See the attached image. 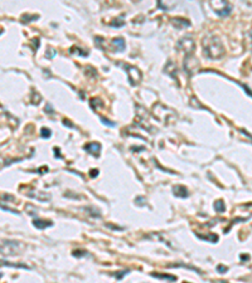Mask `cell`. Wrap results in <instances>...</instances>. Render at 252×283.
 <instances>
[{"instance_id": "obj_1", "label": "cell", "mask_w": 252, "mask_h": 283, "mask_svg": "<svg viewBox=\"0 0 252 283\" xmlns=\"http://www.w3.org/2000/svg\"><path fill=\"white\" fill-rule=\"evenodd\" d=\"M126 69V73H127V78H129L130 83L131 84H137L141 79V73L140 71L137 69L136 67H132V65H124Z\"/></svg>"}, {"instance_id": "obj_2", "label": "cell", "mask_w": 252, "mask_h": 283, "mask_svg": "<svg viewBox=\"0 0 252 283\" xmlns=\"http://www.w3.org/2000/svg\"><path fill=\"white\" fill-rule=\"evenodd\" d=\"M85 150L87 151V152H89L91 155H94V156H98L100 152H101V145H100L98 142H91V144L86 145Z\"/></svg>"}, {"instance_id": "obj_3", "label": "cell", "mask_w": 252, "mask_h": 283, "mask_svg": "<svg viewBox=\"0 0 252 283\" xmlns=\"http://www.w3.org/2000/svg\"><path fill=\"white\" fill-rule=\"evenodd\" d=\"M112 46H115L116 47V50H119V52L125 50V48H126L125 40H124L122 38H115V39L112 40Z\"/></svg>"}, {"instance_id": "obj_4", "label": "cell", "mask_w": 252, "mask_h": 283, "mask_svg": "<svg viewBox=\"0 0 252 283\" xmlns=\"http://www.w3.org/2000/svg\"><path fill=\"white\" fill-rule=\"evenodd\" d=\"M34 227L38 228V229H44L47 227H51L52 225V222L49 220H40V219H36L34 220Z\"/></svg>"}, {"instance_id": "obj_5", "label": "cell", "mask_w": 252, "mask_h": 283, "mask_svg": "<svg viewBox=\"0 0 252 283\" xmlns=\"http://www.w3.org/2000/svg\"><path fill=\"white\" fill-rule=\"evenodd\" d=\"M40 136H42L43 139H49L52 136V131L49 129H47V127H43V129L40 130Z\"/></svg>"}, {"instance_id": "obj_6", "label": "cell", "mask_w": 252, "mask_h": 283, "mask_svg": "<svg viewBox=\"0 0 252 283\" xmlns=\"http://www.w3.org/2000/svg\"><path fill=\"white\" fill-rule=\"evenodd\" d=\"M214 209H216L218 213H223V212H224V203L222 201V200H218V201H216Z\"/></svg>"}, {"instance_id": "obj_7", "label": "cell", "mask_w": 252, "mask_h": 283, "mask_svg": "<svg viewBox=\"0 0 252 283\" xmlns=\"http://www.w3.org/2000/svg\"><path fill=\"white\" fill-rule=\"evenodd\" d=\"M153 277H156V278H164V279H169V281H175V277L173 276H165V274H153Z\"/></svg>"}, {"instance_id": "obj_8", "label": "cell", "mask_w": 252, "mask_h": 283, "mask_svg": "<svg viewBox=\"0 0 252 283\" xmlns=\"http://www.w3.org/2000/svg\"><path fill=\"white\" fill-rule=\"evenodd\" d=\"M101 121L105 125H107V126H110V127H115L116 126V123H112L111 121H109V120H106V118H101Z\"/></svg>"}, {"instance_id": "obj_9", "label": "cell", "mask_w": 252, "mask_h": 283, "mask_svg": "<svg viewBox=\"0 0 252 283\" xmlns=\"http://www.w3.org/2000/svg\"><path fill=\"white\" fill-rule=\"evenodd\" d=\"M63 122H64V125H68V126H70V127H74L73 125H71V123H70V121H68V120H64V121H63Z\"/></svg>"}]
</instances>
